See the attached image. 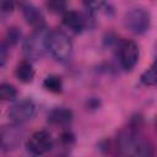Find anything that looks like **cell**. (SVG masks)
Instances as JSON below:
<instances>
[{"label": "cell", "mask_w": 157, "mask_h": 157, "mask_svg": "<svg viewBox=\"0 0 157 157\" xmlns=\"http://www.w3.org/2000/svg\"><path fill=\"white\" fill-rule=\"evenodd\" d=\"M118 150L123 157H153L151 141L136 128H126L118 136Z\"/></svg>", "instance_id": "cell-1"}, {"label": "cell", "mask_w": 157, "mask_h": 157, "mask_svg": "<svg viewBox=\"0 0 157 157\" xmlns=\"http://www.w3.org/2000/svg\"><path fill=\"white\" fill-rule=\"evenodd\" d=\"M50 31L45 27L36 28L27 38L23 40L22 52L26 56V60H39L43 58L45 52L48 50V39Z\"/></svg>", "instance_id": "cell-2"}, {"label": "cell", "mask_w": 157, "mask_h": 157, "mask_svg": "<svg viewBox=\"0 0 157 157\" xmlns=\"http://www.w3.org/2000/svg\"><path fill=\"white\" fill-rule=\"evenodd\" d=\"M48 50L56 61L66 63L72 54V42L64 31L55 29L49 34Z\"/></svg>", "instance_id": "cell-3"}, {"label": "cell", "mask_w": 157, "mask_h": 157, "mask_svg": "<svg viewBox=\"0 0 157 157\" xmlns=\"http://www.w3.org/2000/svg\"><path fill=\"white\" fill-rule=\"evenodd\" d=\"M125 27L135 34H142L151 26V15L144 7H132L124 16Z\"/></svg>", "instance_id": "cell-4"}, {"label": "cell", "mask_w": 157, "mask_h": 157, "mask_svg": "<svg viewBox=\"0 0 157 157\" xmlns=\"http://www.w3.org/2000/svg\"><path fill=\"white\" fill-rule=\"evenodd\" d=\"M117 56L123 70L131 71L137 64L140 50L135 42L129 39H120L117 42Z\"/></svg>", "instance_id": "cell-5"}, {"label": "cell", "mask_w": 157, "mask_h": 157, "mask_svg": "<svg viewBox=\"0 0 157 157\" xmlns=\"http://www.w3.org/2000/svg\"><path fill=\"white\" fill-rule=\"evenodd\" d=\"M53 146H54V140L50 132L47 130H38L33 132L26 142L27 151L33 156H43L49 151H52Z\"/></svg>", "instance_id": "cell-6"}, {"label": "cell", "mask_w": 157, "mask_h": 157, "mask_svg": "<svg viewBox=\"0 0 157 157\" xmlns=\"http://www.w3.org/2000/svg\"><path fill=\"white\" fill-rule=\"evenodd\" d=\"M37 107L34 104V102L29 98H25L21 99L18 102H16L15 104H12L9 110H7V118L13 123V124H22L28 121L29 119H32L36 114Z\"/></svg>", "instance_id": "cell-7"}, {"label": "cell", "mask_w": 157, "mask_h": 157, "mask_svg": "<svg viewBox=\"0 0 157 157\" xmlns=\"http://www.w3.org/2000/svg\"><path fill=\"white\" fill-rule=\"evenodd\" d=\"M23 137V131L17 125L4 126L0 129V148L10 151L18 147Z\"/></svg>", "instance_id": "cell-8"}, {"label": "cell", "mask_w": 157, "mask_h": 157, "mask_svg": "<svg viewBox=\"0 0 157 157\" xmlns=\"http://www.w3.org/2000/svg\"><path fill=\"white\" fill-rule=\"evenodd\" d=\"M63 25L74 33H81L87 26L88 20L86 15H82L75 10H67L63 13Z\"/></svg>", "instance_id": "cell-9"}, {"label": "cell", "mask_w": 157, "mask_h": 157, "mask_svg": "<svg viewBox=\"0 0 157 157\" xmlns=\"http://www.w3.org/2000/svg\"><path fill=\"white\" fill-rule=\"evenodd\" d=\"M21 10H22V13H23L26 22L28 25H31L32 27H34V29L40 28V27H45L44 15L42 13V11L36 5H33L31 2H25L21 5Z\"/></svg>", "instance_id": "cell-10"}, {"label": "cell", "mask_w": 157, "mask_h": 157, "mask_svg": "<svg viewBox=\"0 0 157 157\" xmlns=\"http://www.w3.org/2000/svg\"><path fill=\"white\" fill-rule=\"evenodd\" d=\"M74 118L72 110L65 107H58L50 110L48 114V123L54 126H67Z\"/></svg>", "instance_id": "cell-11"}, {"label": "cell", "mask_w": 157, "mask_h": 157, "mask_svg": "<svg viewBox=\"0 0 157 157\" xmlns=\"http://www.w3.org/2000/svg\"><path fill=\"white\" fill-rule=\"evenodd\" d=\"M34 69H33V65L29 60H21L17 66H16V70H15V75L16 77L23 82V83H29L33 81L34 78Z\"/></svg>", "instance_id": "cell-12"}, {"label": "cell", "mask_w": 157, "mask_h": 157, "mask_svg": "<svg viewBox=\"0 0 157 157\" xmlns=\"http://www.w3.org/2000/svg\"><path fill=\"white\" fill-rule=\"evenodd\" d=\"M43 87L52 93H60L63 91V80L59 75H48L43 81Z\"/></svg>", "instance_id": "cell-13"}, {"label": "cell", "mask_w": 157, "mask_h": 157, "mask_svg": "<svg viewBox=\"0 0 157 157\" xmlns=\"http://www.w3.org/2000/svg\"><path fill=\"white\" fill-rule=\"evenodd\" d=\"M140 81L145 86H155L157 83V72H156V64H152L147 70H145L141 76Z\"/></svg>", "instance_id": "cell-14"}, {"label": "cell", "mask_w": 157, "mask_h": 157, "mask_svg": "<svg viewBox=\"0 0 157 157\" xmlns=\"http://www.w3.org/2000/svg\"><path fill=\"white\" fill-rule=\"evenodd\" d=\"M17 97V90L13 85L4 82L0 83V99L1 101H13Z\"/></svg>", "instance_id": "cell-15"}, {"label": "cell", "mask_w": 157, "mask_h": 157, "mask_svg": "<svg viewBox=\"0 0 157 157\" xmlns=\"http://www.w3.org/2000/svg\"><path fill=\"white\" fill-rule=\"evenodd\" d=\"M21 38V31L17 27H10L6 32V44L9 45H15Z\"/></svg>", "instance_id": "cell-16"}, {"label": "cell", "mask_w": 157, "mask_h": 157, "mask_svg": "<svg viewBox=\"0 0 157 157\" xmlns=\"http://www.w3.org/2000/svg\"><path fill=\"white\" fill-rule=\"evenodd\" d=\"M47 7L49 9V11H52L54 13H61V12H65L66 4L64 1H48Z\"/></svg>", "instance_id": "cell-17"}, {"label": "cell", "mask_w": 157, "mask_h": 157, "mask_svg": "<svg viewBox=\"0 0 157 157\" xmlns=\"http://www.w3.org/2000/svg\"><path fill=\"white\" fill-rule=\"evenodd\" d=\"M9 58V45L5 42H0V67L4 66Z\"/></svg>", "instance_id": "cell-18"}, {"label": "cell", "mask_w": 157, "mask_h": 157, "mask_svg": "<svg viewBox=\"0 0 157 157\" xmlns=\"http://www.w3.org/2000/svg\"><path fill=\"white\" fill-rule=\"evenodd\" d=\"M60 140H61V142L65 144V145H71V144L75 141V136H74L70 131H65V132L61 134Z\"/></svg>", "instance_id": "cell-19"}, {"label": "cell", "mask_w": 157, "mask_h": 157, "mask_svg": "<svg viewBox=\"0 0 157 157\" xmlns=\"http://www.w3.org/2000/svg\"><path fill=\"white\" fill-rule=\"evenodd\" d=\"M15 4L12 1H0V11L2 12H12Z\"/></svg>", "instance_id": "cell-20"}]
</instances>
